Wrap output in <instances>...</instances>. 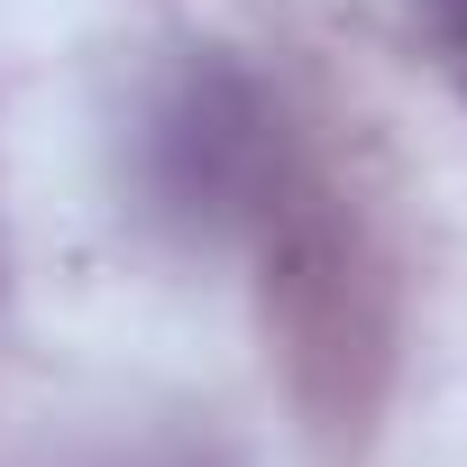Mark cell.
Returning a JSON list of instances; mask_svg holds the SVG:
<instances>
[{
  "label": "cell",
  "mask_w": 467,
  "mask_h": 467,
  "mask_svg": "<svg viewBox=\"0 0 467 467\" xmlns=\"http://www.w3.org/2000/svg\"><path fill=\"white\" fill-rule=\"evenodd\" d=\"M266 165H275V119H266V101L229 74V65H183L174 92H165L156 119H147L156 211H174V220H192V229H220V220L257 211Z\"/></svg>",
  "instance_id": "1"
},
{
  "label": "cell",
  "mask_w": 467,
  "mask_h": 467,
  "mask_svg": "<svg viewBox=\"0 0 467 467\" xmlns=\"http://www.w3.org/2000/svg\"><path fill=\"white\" fill-rule=\"evenodd\" d=\"M431 10V47H440V65L458 74V92H467V0H421Z\"/></svg>",
  "instance_id": "2"
}]
</instances>
